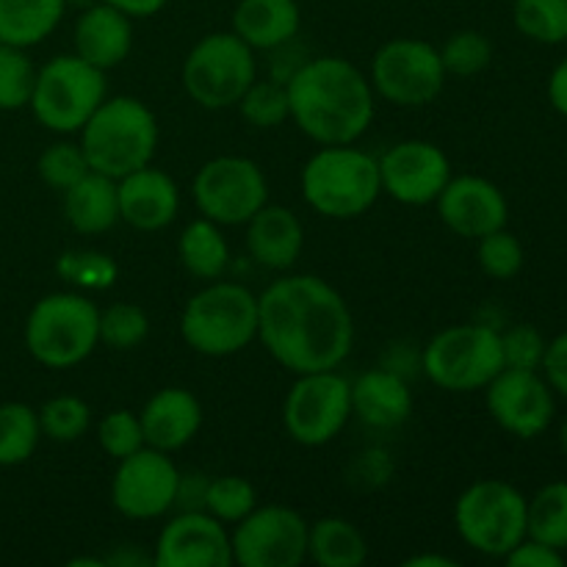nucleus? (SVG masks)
<instances>
[{
    "label": "nucleus",
    "mask_w": 567,
    "mask_h": 567,
    "mask_svg": "<svg viewBox=\"0 0 567 567\" xmlns=\"http://www.w3.org/2000/svg\"><path fill=\"white\" fill-rule=\"evenodd\" d=\"M258 338L291 374L332 371L352 352L354 319L330 282L291 275L258 297Z\"/></svg>",
    "instance_id": "1"
},
{
    "label": "nucleus",
    "mask_w": 567,
    "mask_h": 567,
    "mask_svg": "<svg viewBox=\"0 0 567 567\" xmlns=\"http://www.w3.org/2000/svg\"><path fill=\"white\" fill-rule=\"evenodd\" d=\"M291 120L316 144H354L374 122L371 81L341 55L299 64L286 78Z\"/></svg>",
    "instance_id": "2"
},
{
    "label": "nucleus",
    "mask_w": 567,
    "mask_h": 567,
    "mask_svg": "<svg viewBox=\"0 0 567 567\" xmlns=\"http://www.w3.org/2000/svg\"><path fill=\"white\" fill-rule=\"evenodd\" d=\"M78 133L89 169L114 181L153 164L158 147V120L142 100L127 94L105 97Z\"/></svg>",
    "instance_id": "3"
},
{
    "label": "nucleus",
    "mask_w": 567,
    "mask_h": 567,
    "mask_svg": "<svg viewBox=\"0 0 567 567\" xmlns=\"http://www.w3.org/2000/svg\"><path fill=\"white\" fill-rule=\"evenodd\" d=\"M305 203L327 219H354L380 199V164L352 144H327L302 166Z\"/></svg>",
    "instance_id": "4"
},
{
    "label": "nucleus",
    "mask_w": 567,
    "mask_h": 567,
    "mask_svg": "<svg viewBox=\"0 0 567 567\" xmlns=\"http://www.w3.org/2000/svg\"><path fill=\"white\" fill-rule=\"evenodd\" d=\"M181 336L197 354L230 358L258 338V297L238 282L210 280L183 308Z\"/></svg>",
    "instance_id": "5"
},
{
    "label": "nucleus",
    "mask_w": 567,
    "mask_h": 567,
    "mask_svg": "<svg viewBox=\"0 0 567 567\" xmlns=\"http://www.w3.org/2000/svg\"><path fill=\"white\" fill-rule=\"evenodd\" d=\"M100 343V308L83 293H48L25 319V349L44 369H72Z\"/></svg>",
    "instance_id": "6"
},
{
    "label": "nucleus",
    "mask_w": 567,
    "mask_h": 567,
    "mask_svg": "<svg viewBox=\"0 0 567 567\" xmlns=\"http://www.w3.org/2000/svg\"><path fill=\"white\" fill-rule=\"evenodd\" d=\"M526 504L529 498L509 482H474L454 504L457 535L474 551L504 559L526 537Z\"/></svg>",
    "instance_id": "7"
},
{
    "label": "nucleus",
    "mask_w": 567,
    "mask_h": 567,
    "mask_svg": "<svg viewBox=\"0 0 567 567\" xmlns=\"http://www.w3.org/2000/svg\"><path fill=\"white\" fill-rule=\"evenodd\" d=\"M183 89L197 105L225 111L238 105L249 83L258 78L255 50L238 33H208L183 61Z\"/></svg>",
    "instance_id": "8"
},
{
    "label": "nucleus",
    "mask_w": 567,
    "mask_h": 567,
    "mask_svg": "<svg viewBox=\"0 0 567 567\" xmlns=\"http://www.w3.org/2000/svg\"><path fill=\"white\" fill-rule=\"evenodd\" d=\"M105 100V72L81 55H55L37 70L28 109L53 133H78Z\"/></svg>",
    "instance_id": "9"
},
{
    "label": "nucleus",
    "mask_w": 567,
    "mask_h": 567,
    "mask_svg": "<svg viewBox=\"0 0 567 567\" xmlns=\"http://www.w3.org/2000/svg\"><path fill=\"white\" fill-rule=\"evenodd\" d=\"M421 363L441 391H482L504 369L502 332L487 324L446 327L426 343Z\"/></svg>",
    "instance_id": "10"
},
{
    "label": "nucleus",
    "mask_w": 567,
    "mask_h": 567,
    "mask_svg": "<svg viewBox=\"0 0 567 567\" xmlns=\"http://www.w3.org/2000/svg\"><path fill=\"white\" fill-rule=\"evenodd\" d=\"M352 419V385L332 371L297 374L282 402V424L299 446L319 449L336 441Z\"/></svg>",
    "instance_id": "11"
},
{
    "label": "nucleus",
    "mask_w": 567,
    "mask_h": 567,
    "mask_svg": "<svg viewBox=\"0 0 567 567\" xmlns=\"http://www.w3.org/2000/svg\"><path fill=\"white\" fill-rule=\"evenodd\" d=\"M446 83L441 50L424 39H391L371 59V89L399 109L437 100Z\"/></svg>",
    "instance_id": "12"
},
{
    "label": "nucleus",
    "mask_w": 567,
    "mask_h": 567,
    "mask_svg": "<svg viewBox=\"0 0 567 567\" xmlns=\"http://www.w3.org/2000/svg\"><path fill=\"white\" fill-rule=\"evenodd\" d=\"M194 203L219 227L247 225L269 203L264 169L244 155H216L194 177Z\"/></svg>",
    "instance_id": "13"
},
{
    "label": "nucleus",
    "mask_w": 567,
    "mask_h": 567,
    "mask_svg": "<svg viewBox=\"0 0 567 567\" xmlns=\"http://www.w3.org/2000/svg\"><path fill=\"white\" fill-rule=\"evenodd\" d=\"M310 524L291 507L264 504L236 524L230 535L233 565L299 567L308 559Z\"/></svg>",
    "instance_id": "14"
},
{
    "label": "nucleus",
    "mask_w": 567,
    "mask_h": 567,
    "mask_svg": "<svg viewBox=\"0 0 567 567\" xmlns=\"http://www.w3.org/2000/svg\"><path fill=\"white\" fill-rule=\"evenodd\" d=\"M116 463L120 465L111 480V502L116 513L131 520H155L175 507L181 471L169 454L142 446Z\"/></svg>",
    "instance_id": "15"
},
{
    "label": "nucleus",
    "mask_w": 567,
    "mask_h": 567,
    "mask_svg": "<svg viewBox=\"0 0 567 567\" xmlns=\"http://www.w3.org/2000/svg\"><path fill=\"white\" fill-rule=\"evenodd\" d=\"M491 419L509 435L532 441L548 432L557 415V393L543 371L507 369L504 365L485 388Z\"/></svg>",
    "instance_id": "16"
},
{
    "label": "nucleus",
    "mask_w": 567,
    "mask_h": 567,
    "mask_svg": "<svg viewBox=\"0 0 567 567\" xmlns=\"http://www.w3.org/2000/svg\"><path fill=\"white\" fill-rule=\"evenodd\" d=\"M380 164L382 194L402 205H430L452 181V164L437 144L408 138L388 150Z\"/></svg>",
    "instance_id": "17"
},
{
    "label": "nucleus",
    "mask_w": 567,
    "mask_h": 567,
    "mask_svg": "<svg viewBox=\"0 0 567 567\" xmlns=\"http://www.w3.org/2000/svg\"><path fill=\"white\" fill-rule=\"evenodd\" d=\"M155 567H230V532L205 509H183L161 529Z\"/></svg>",
    "instance_id": "18"
},
{
    "label": "nucleus",
    "mask_w": 567,
    "mask_h": 567,
    "mask_svg": "<svg viewBox=\"0 0 567 567\" xmlns=\"http://www.w3.org/2000/svg\"><path fill=\"white\" fill-rule=\"evenodd\" d=\"M437 203L443 225L463 238H482L507 227L509 205L502 188L480 175H460L446 183Z\"/></svg>",
    "instance_id": "19"
},
{
    "label": "nucleus",
    "mask_w": 567,
    "mask_h": 567,
    "mask_svg": "<svg viewBox=\"0 0 567 567\" xmlns=\"http://www.w3.org/2000/svg\"><path fill=\"white\" fill-rule=\"evenodd\" d=\"M116 197H120V219L142 233L164 230L181 210L177 183L166 172L153 169L150 164L120 177Z\"/></svg>",
    "instance_id": "20"
},
{
    "label": "nucleus",
    "mask_w": 567,
    "mask_h": 567,
    "mask_svg": "<svg viewBox=\"0 0 567 567\" xmlns=\"http://www.w3.org/2000/svg\"><path fill=\"white\" fill-rule=\"evenodd\" d=\"M144 443L158 452H181L197 437L203 426V404L186 388H161L138 413Z\"/></svg>",
    "instance_id": "21"
},
{
    "label": "nucleus",
    "mask_w": 567,
    "mask_h": 567,
    "mask_svg": "<svg viewBox=\"0 0 567 567\" xmlns=\"http://www.w3.org/2000/svg\"><path fill=\"white\" fill-rule=\"evenodd\" d=\"M75 55L97 70L109 72L127 59L133 48V22L109 3L89 6L75 22Z\"/></svg>",
    "instance_id": "22"
},
{
    "label": "nucleus",
    "mask_w": 567,
    "mask_h": 567,
    "mask_svg": "<svg viewBox=\"0 0 567 567\" xmlns=\"http://www.w3.org/2000/svg\"><path fill=\"white\" fill-rule=\"evenodd\" d=\"M305 247V227L291 208L266 203L247 221V249L258 266L271 271L291 269Z\"/></svg>",
    "instance_id": "23"
},
{
    "label": "nucleus",
    "mask_w": 567,
    "mask_h": 567,
    "mask_svg": "<svg viewBox=\"0 0 567 567\" xmlns=\"http://www.w3.org/2000/svg\"><path fill=\"white\" fill-rule=\"evenodd\" d=\"M413 413V393L408 382L385 369L360 374L352 382V415L371 430H396Z\"/></svg>",
    "instance_id": "24"
},
{
    "label": "nucleus",
    "mask_w": 567,
    "mask_h": 567,
    "mask_svg": "<svg viewBox=\"0 0 567 567\" xmlns=\"http://www.w3.org/2000/svg\"><path fill=\"white\" fill-rule=\"evenodd\" d=\"M302 25L297 0H238L233 33L252 50H277L291 42Z\"/></svg>",
    "instance_id": "25"
},
{
    "label": "nucleus",
    "mask_w": 567,
    "mask_h": 567,
    "mask_svg": "<svg viewBox=\"0 0 567 567\" xmlns=\"http://www.w3.org/2000/svg\"><path fill=\"white\" fill-rule=\"evenodd\" d=\"M64 194V216L81 236H100L120 221V197L116 181L100 172H86Z\"/></svg>",
    "instance_id": "26"
},
{
    "label": "nucleus",
    "mask_w": 567,
    "mask_h": 567,
    "mask_svg": "<svg viewBox=\"0 0 567 567\" xmlns=\"http://www.w3.org/2000/svg\"><path fill=\"white\" fill-rule=\"evenodd\" d=\"M66 0H0V42L33 48L59 28Z\"/></svg>",
    "instance_id": "27"
},
{
    "label": "nucleus",
    "mask_w": 567,
    "mask_h": 567,
    "mask_svg": "<svg viewBox=\"0 0 567 567\" xmlns=\"http://www.w3.org/2000/svg\"><path fill=\"white\" fill-rule=\"evenodd\" d=\"M308 557L319 567H360L369 559V543L352 520L330 515L310 524Z\"/></svg>",
    "instance_id": "28"
},
{
    "label": "nucleus",
    "mask_w": 567,
    "mask_h": 567,
    "mask_svg": "<svg viewBox=\"0 0 567 567\" xmlns=\"http://www.w3.org/2000/svg\"><path fill=\"white\" fill-rule=\"evenodd\" d=\"M177 255L183 269L197 280H219L230 264V247L221 236L219 225L210 219H194L177 238Z\"/></svg>",
    "instance_id": "29"
},
{
    "label": "nucleus",
    "mask_w": 567,
    "mask_h": 567,
    "mask_svg": "<svg viewBox=\"0 0 567 567\" xmlns=\"http://www.w3.org/2000/svg\"><path fill=\"white\" fill-rule=\"evenodd\" d=\"M526 537L567 551V482H548L529 498Z\"/></svg>",
    "instance_id": "30"
},
{
    "label": "nucleus",
    "mask_w": 567,
    "mask_h": 567,
    "mask_svg": "<svg viewBox=\"0 0 567 567\" xmlns=\"http://www.w3.org/2000/svg\"><path fill=\"white\" fill-rule=\"evenodd\" d=\"M42 437L39 413L22 402L0 404V468H17L33 457Z\"/></svg>",
    "instance_id": "31"
},
{
    "label": "nucleus",
    "mask_w": 567,
    "mask_h": 567,
    "mask_svg": "<svg viewBox=\"0 0 567 567\" xmlns=\"http://www.w3.org/2000/svg\"><path fill=\"white\" fill-rule=\"evenodd\" d=\"M513 22L537 44L567 42V0H515Z\"/></svg>",
    "instance_id": "32"
},
{
    "label": "nucleus",
    "mask_w": 567,
    "mask_h": 567,
    "mask_svg": "<svg viewBox=\"0 0 567 567\" xmlns=\"http://www.w3.org/2000/svg\"><path fill=\"white\" fill-rule=\"evenodd\" d=\"M255 507H258V491L244 476H216V480H208L203 509L208 515H214L216 520H221L225 526H236Z\"/></svg>",
    "instance_id": "33"
},
{
    "label": "nucleus",
    "mask_w": 567,
    "mask_h": 567,
    "mask_svg": "<svg viewBox=\"0 0 567 567\" xmlns=\"http://www.w3.org/2000/svg\"><path fill=\"white\" fill-rule=\"evenodd\" d=\"M150 336V316L133 302H114L100 310V343L114 352H131Z\"/></svg>",
    "instance_id": "34"
},
{
    "label": "nucleus",
    "mask_w": 567,
    "mask_h": 567,
    "mask_svg": "<svg viewBox=\"0 0 567 567\" xmlns=\"http://www.w3.org/2000/svg\"><path fill=\"white\" fill-rule=\"evenodd\" d=\"M238 111H241L249 125L264 127V131H271V127L291 120L286 81H258L255 78L247 92L241 94V100H238Z\"/></svg>",
    "instance_id": "35"
},
{
    "label": "nucleus",
    "mask_w": 567,
    "mask_h": 567,
    "mask_svg": "<svg viewBox=\"0 0 567 567\" xmlns=\"http://www.w3.org/2000/svg\"><path fill=\"white\" fill-rule=\"evenodd\" d=\"M37 83V66L25 55V48L0 42V111L28 109Z\"/></svg>",
    "instance_id": "36"
},
{
    "label": "nucleus",
    "mask_w": 567,
    "mask_h": 567,
    "mask_svg": "<svg viewBox=\"0 0 567 567\" xmlns=\"http://www.w3.org/2000/svg\"><path fill=\"white\" fill-rule=\"evenodd\" d=\"M42 435L55 443H72L86 435L92 424V410L78 396H53L37 410Z\"/></svg>",
    "instance_id": "37"
},
{
    "label": "nucleus",
    "mask_w": 567,
    "mask_h": 567,
    "mask_svg": "<svg viewBox=\"0 0 567 567\" xmlns=\"http://www.w3.org/2000/svg\"><path fill=\"white\" fill-rule=\"evenodd\" d=\"M441 61L446 75H480V72L491 66L493 44L482 31H457L441 48Z\"/></svg>",
    "instance_id": "38"
},
{
    "label": "nucleus",
    "mask_w": 567,
    "mask_h": 567,
    "mask_svg": "<svg viewBox=\"0 0 567 567\" xmlns=\"http://www.w3.org/2000/svg\"><path fill=\"white\" fill-rule=\"evenodd\" d=\"M476 241H480L476 260H480L482 271L487 277H493V280H513V277L520 275L526 264L524 244L507 227L487 233V236L476 238Z\"/></svg>",
    "instance_id": "39"
},
{
    "label": "nucleus",
    "mask_w": 567,
    "mask_h": 567,
    "mask_svg": "<svg viewBox=\"0 0 567 567\" xmlns=\"http://www.w3.org/2000/svg\"><path fill=\"white\" fill-rule=\"evenodd\" d=\"M37 169L39 177L48 183L50 188L55 192H66L70 186H75L89 169V161L83 155L81 144H72V142H55L39 155L37 161Z\"/></svg>",
    "instance_id": "40"
},
{
    "label": "nucleus",
    "mask_w": 567,
    "mask_h": 567,
    "mask_svg": "<svg viewBox=\"0 0 567 567\" xmlns=\"http://www.w3.org/2000/svg\"><path fill=\"white\" fill-rule=\"evenodd\" d=\"M97 443L114 460H122L127 454L138 452L142 446H147L144 443L142 421L131 410H114V413L105 415L97 426Z\"/></svg>",
    "instance_id": "41"
},
{
    "label": "nucleus",
    "mask_w": 567,
    "mask_h": 567,
    "mask_svg": "<svg viewBox=\"0 0 567 567\" xmlns=\"http://www.w3.org/2000/svg\"><path fill=\"white\" fill-rule=\"evenodd\" d=\"M546 347L548 341L543 338V332L532 324H515L502 332V354L507 369L540 371Z\"/></svg>",
    "instance_id": "42"
},
{
    "label": "nucleus",
    "mask_w": 567,
    "mask_h": 567,
    "mask_svg": "<svg viewBox=\"0 0 567 567\" xmlns=\"http://www.w3.org/2000/svg\"><path fill=\"white\" fill-rule=\"evenodd\" d=\"M59 271L83 288H109L116 280V264L100 252H70L61 258Z\"/></svg>",
    "instance_id": "43"
},
{
    "label": "nucleus",
    "mask_w": 567,
    "mask_h": 567,
    "mask_svg": "<svg viewBox=\"0 0 567 567\" xmlns=\"http://www.w3.org/2000/svg\"><path fill=\"white\" fill-rule=\"evenodd\" d=\"M509 567H563L565 551L546 546V543L535 540V537H524L513 551L504 557Z\"/></svg>",
    "instance_id": "44"
},
{
    "label": "nucleus",
    "mask_w": 567,
    "mask_h": 567,
    "mask_svg": "<svg viewBox=\"0 0 567 567\" xmlns=\"http://www.w3.org/2000/svg\"><path fill=\"white\" fill-rule=\"evenodd\" d=\"M540 371L548 380V385H551V391L567 399V332H559L557 338L548 341Z\"/></svg>",
    "instance_id": "45"
},
{
    "label": "nucleus",
    "mask_w": 567,
    "mask_h": 567,
    "mask_svg": "<svg viewBox=\"0 0 567 567\" xmlns=\"http://www.w3.org/2000/svg\"><path fill=\"white\" fill-rule=\"evenodd\" d=\"M548 103L567 120V59L559 61L548 78Z\"/></svg>",
    "instance_id": "46"
},
{
    "label": "nucleus",
    "mask_w": 567,
    "mask_h": 567,
    "mask_svg": "<svg viewBox=\"0 0 567 567\" xmlns=\"http://www.w3.org/2000/svg\"><path fill=\"white\" fill-rule=\"evenodd\" d=\"M100 3L114 6V9H120L122 14H127L131 20H142V17L158 14L169 0H100Z\"/></svg>",
    "instance_id": "47"
},
{
    "label": "nucleus",
    "mask_w": 567,
    "mask_h": 567,
    "mask_svg": "<svg viewBox=\"0 0 567 567\" xmlns=\"http://www.w3.org/2000/svg\"><path fill=\"white\" fill-rule=\"evenodd\" d=\"M404 567H457L452 557H443V554H415L410 557Z\"/></svg>",
    "instance_id": "48"
},
{
    "label": "nucleus",
    "mask_w": 567,
    "mask_h": 567,
    "mask_svg": "<svg viewBox=\"0 0 567 567\" xmlns=\"http://www.w3.org/2000/svg\"><path fill=\"white\" fill-rule=\"evenodd\" d=\"M559 446H563V454L567 457V415L563 419V424H559Z\"/></svg>",
    "instance_id": "49"
}]
</instances>
